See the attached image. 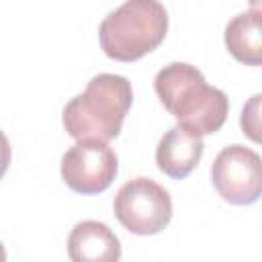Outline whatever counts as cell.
Listing matches in <instances>:
<instances>
[{
    "label": "cell",
    "instance_id": "5b68a950",
    "mask_svg": "<svg viewBox=\"0 0 262 262\" xmlns=\"http://www.w3.org/2000/svg\"><path fill=\"white\" fill-rule=\"evenodd\" d=\"M211 180L225 203L252 205L262 196V158L246 145H227L211 166Z\"/></svg>",
    "mask_w": 262,
    "mask_h": 262
},
{
    "label": "cell",
    "instance_id": "30bf717a",
    "mask_svg": "<svg viewBox=\"0 0 262 262\" xmlns=\"http://www.w3.org/2000/svg\"><path fill=\"white\" fill-rule=\"evenodd\" d=\"M239 127L248 139L262 145V94H254L246 100L239 115Z\"/></svg>",
    "mask_w": 262,
    "mask_h": 262
},
{
    "label": "cell",
    "instance_id": "52a82bcc",
    "mask_svg": "<svg viewBox=\"0 0 262 262\" xmlns=\"http://www.w3.org/2000/svg\"><path fill=\"white\" fill-rule=\"evenodd\" d=\"M203 135H196L182 125L170 127L158 143L156 164L170 178H186L203 158Z\"/></svg>",
    "mask_w": 262,
    "mask_h": 262
},
{
    "label": "cell",
    "instance_id": "9c48e42d",
    "mask_svg": "<svg viewBox=\"0 0 262 262\" xmlns=\"http://www.w3.org/2000/svg\"><path fill=\"white\" fill-rule=\"evenodd\" d=\"M227 51L246 66H262V10L235 14L225 27Z\"/></svg>",
    "mask_w": 262,
    "mask_h": 262
},
{
    "label": "cell",
    "instance_id": "8992f818",
    "mask_svg": "<svg viewBox=\"0 0 262 262\" xmlns=\"http://www.w3.org/2000/svg\"><path fill=\"white\" fill-rule=\"evenodd\" d=\"M117 170V154L102 139H78L61 158V178L80 194H98L106 190Z\"/></svg>",
    "mask_w": 262,
    "mask_h": 262
},
{
    "label": "cell",
    "instance_id": "277c9868",
    "mask_svg": "<svg viewBox=\"0 0 262 262\" xmlns=\"http://www.w3.org/2000/svg\"><path fill=\"white\" fill-rule=\"evenodd\" d=\"M113 209L119 223L135 235L160 233L172 219L170 192L145 176L127 180L117 190Z\"/></svg>",
    "mask_w": 262,
    "mask_h": 262
},
{
    "label": "cell",
    "instance_id": "6da1fadb",
    "mask_svg": "<svg viewBox=\"0 0 262 262\" xmlns=\"http://www.w3.org/2000/svg\"><path fill=\"white\" fill-rule=\"evenodd\" d=\"M154 88L178 125L196 135L219 131L227 119L229 100L225 92L209 86L205 76L190 63L174 61L164 66L156 74Z\"/></svg>",
    "mask_w": 262,
    "mask_h": 262
},
{
    "label": "cell",
    "instance_id": "7a4b0ae2",
    "mask_svg": "<svg viewBox=\"0 0 262 262\" xmlns=\"http://www.w3.org/2000/svg\"><path fill=\"white\" fill-rule=\"evenodd\" d=\"M133 102L131 82L119 74L94 76L86 90L74 96L61 115L74 139H115Z\"/></svg>",
    "mask_w": 262,
    "mask_h": 262
},
{
    "label": "cell",
    "instance_id": "ba28073f",
    "mask_svg": "<svg viewBox=\"0 0 262 262\" xmlns=\"http://www.w3.org/2000/svg\"><path fill=\"white\" fill-rule=\"evenodd\" d=\"M68 256L74 262H115L121 258L119 237L100 221H80L68 237Z\"/></svg>",
    "mask_w": 262,
    "mask_h": 262
},
{
    "label": "cell",
    "instance_id": "8fae6325",
    "mask_svg": "<svg viewBox=\"0 0 262 262\" xmlns=\"http://www.w3.org/2000/svg\"><path fill=\"white\" fill-rule=\"evenodd\" d=\"M248 4H250V8H254V10H262V0H248Z\"/></svg>",
    "mask_w": 262,
    "mask_h": 262
},
{
    "label": "cell",
    "instance_id": "3957f363",
    "mask_svg": "<svg viewBox=\"0 0 262 262\" xmlns=\"http://www.w3.org/2000/svg\"><path fill=\"white\" fill-rule=\"evenodd\" d=\"M168 33V12L160 0H127L100 23V47L117 61H137Z\"/></svg>",
    "mask_w": 262,
    "mask_h": 262
}]
</instances>
